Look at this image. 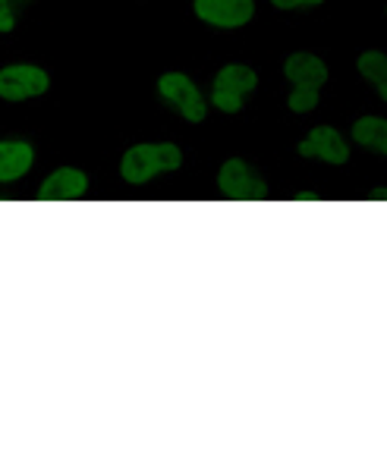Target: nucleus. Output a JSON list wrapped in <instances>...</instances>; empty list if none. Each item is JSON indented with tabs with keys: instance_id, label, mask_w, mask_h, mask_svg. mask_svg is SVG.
Segmentation results:
<instances>
[{
	"instance_id": "nucleus-1",
	"label": "nucleus",
	"mask_w": 387,
	"mask_h": 465,
	"mask_svg": "<svg viewBox=\"0 0 387 465\" xmlns=\"http://www.w3.org/2000/svg\"><path fill=\"white\" fill-rule=\"evenodd\" d=\"M180 161H183L180 148L167 145V142H161V145H135L133 152L124 154L120 173H124L126 183L142 186V183H148L152 176L164 173V170H176L180 167Z\"/></svg>"
},
{
	"instance_id": "nucleus-2",
	"label": "nucleus",
	"mask_w": 387,
	"mask_h": 465,
	"mask_svg": "<svg viewBox=\"0 0 387 465\" xmlns=\"http://www.w3.org/2000/svg\"><path fill=\"white\" fill-rule=\"evenodd\" d=\"M287 79L293 82V94H290V111L305 114L318 104V88L328 79V70L318 57L312 54H293L287 60Z\"/></svg>"
},
{
	"instance_id": "nucleus-3",
	"label": "nucleus",
	"mask_w": 387,
	"mask_h": 465,
	"mask_svg": "<svg viewBox=\"0 0 387 465\" xmlns=\"http://www.w3.org/2000/svg\"><path fill=\"white\" fill-rule=\"evenodd\" d=\"M255 82H258V76L249 70V66H240V64L223 66V70L217 73V79H214L212 101L221 107L223 114H236L243 107V94L253 92Z\"/></svg>"
},
{
	"instance_id": "nucleus-4",
	"label": "nucleus",
	"mask_w": 387,
	"mask_h": 465,
	"mask_svg": "<svg viewBox=\"0 0 387 465\" xmlns=\"http://www.w3.org/2000/svg\"><path fill=\"white\" fill-rule=\"evenodd\" d=\"M217 186H221V193L227 198H233V202H262V198H268L264 180H258L253 170H249L243 161H236V157L221 167Z\"/></svg>"
},
{
	"instance_id": "nucleus-5",
	"label": "nucleus",
	"mask_w": 387,
	"mask_h": 465,
	"mask_svg": "<svg viewBox=\"0 0 387 465\" xmlns=\"http://www.w3.org/2000/svg\"><path fill=\"white\" fill-rule=\"evenodd\" d=\"M161 94H164L186 120H193V123L205 120V101H202L199 88L183 76V73H167V76L161 79Z\"/></svg>"
},
{
	"instance_id": "nucleus-6",
	"label": "nucleus",
	"mask_w": 387,
	"mask_h": 465,
	"mask_svg": "<svg viewBox=\"0 0 387 465\" xmlns=\"http://www.w3.org/2000/svg\"><path fill=\"white\" fill-rule=\"evenodd\" d=\"M45 88H47V76L38 66H6L0 73V98L6 101L35 98V94H45Z\"/></svg>"
},
{
	"instance_id": "nucleus-7",
	"label": "nucleus",
	"mask_w": 387,
	"mask_h": 465,
	"mask_svg": "<svg viewBox=\"0 0 387 465\" xmlns=\"http://www.w3.org/2000/svg\"><path fill=\"white\" fill-rule=\"evenodd\" d=\"M195 13L212 25L236 29V25H246L253 19L255 4L253 0H195Z\"/></svg>"
},
{
	"instance_id": "nucleus-8",
	"label": "nucleus",
	"mask_w": 387,
	"mask_h": 465,
	"mask_svg": "<svg viewBox=\"0 0 387 465\" xmlns=\"http://www.w3.org/2000/svg\"><path fill=\"white\" fill-rule=\"evenodd\" d=\"M85 189H88V180H85L83 170L64 167L42 183L38 198H42V202H76V198L85 195Z\"/></svg>"
},
{
	"instance_id": "nucleus-9",
	"label": "nucleus",
	"mask_w": 387,
	"mask_h": 465,
	"mask_svg": "<svg viewBox=\"0 0 387 465\" xmlns=\"http://www.w3.org/2000/svg\"><path fill=\"white\" fill-rule=\"evenodd\" d=\"M300 154L322 157V161H328V163H346L350 148H346V142L341 139V133H334L331 126H318V129H312V135L300 145Z\"/></svg>"
},
{
	"instance_id": "nucleus-10",
	"label": "nucleus",
	"mask_w": 387,
	"mask_h": 465,
	"mask_svg": "<svg viewBox=\"0 0 387 465\" xmlns=\"http://www.w3.org/2000/svg\"><path fill=\"white\" fill-rule=\"evenodd\" d=\"M35 154L25 142H0V183H13L32 167Z\"/></svg>"
},
{
	"instance_id": "nucleus-11",
	"label": "nucleus",
	"mask_w": 387,
	"mask_h": 465,
	"mask_svg": "<svg viewBox=\"0 0 387 465\" xmlns=\"http://www.w3.org/2000/svg\"><path fill=\"white\" fill-rule=\"evenodd\" d=\"M352 135H356L359 145L372 148L375 154H387V123L382 116H365L352 126Z\"/></svg>"
},
{
	"instance_id": "nucleus-12",
	"label": "nucleus",
	"mask_w": 387,
	"mask_h": 465,
	"mask_svg": "<svg viewBox=\"0 0 387 465\" xmlns=\"http://www.w3.org/2000/svg\"><path fill=\"white\" fill-rule=\"evenodd\" d=\"M359 73H362L369 82H375L378 94L387 98V60H384V54H378V51L362 54V57H359Z\"/></svg>"
},
{
	"instance_id": "nucleus-13",
	"label": "nucleus",
	"mask_w": 387,
	"mask_h": 465,
	"mask_svg": "<svg viewBox=\"0 0 387 465\" xmlns=\"http://www.w3.org/2000/svg\"><path fill=\"white\" fill-rule=\"evenodd\" d=\"M274 6L281 10H293V6H315V4H324V0H271Z\"/></svg>"
},
{
	"instance_id": "nucleus-14",
	"label": "nucleus",
	"mask_w": 387,
	"mask_h": 465,
	"mask_svg": "<svg viewBox=\"0 0 387 465\" xmlns=\"http://www.w3.org/2000/svg\"><path fill=\"white\" fill-rule=\"evenodd\" d=\"M13 29V10L6 6V0H0V32Z\"/></svg>"
}]
</instances>
